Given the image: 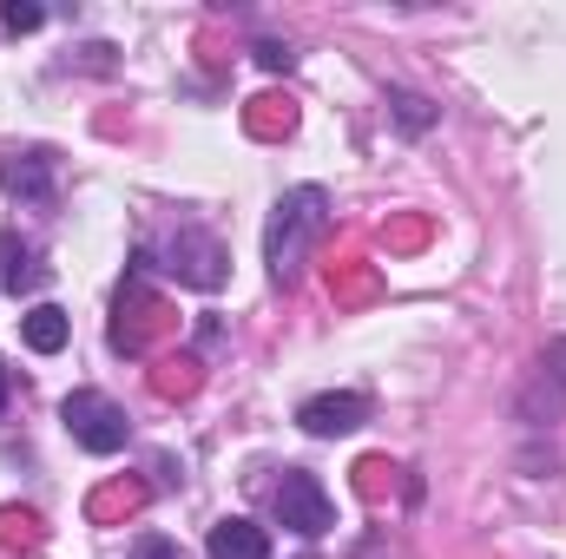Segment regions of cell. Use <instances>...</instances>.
I'll return each instance as SVG.
<instances>
[{
  "label": "cell",
  "mask_w": 566,
  "mask_h": 559,
  "mask_svg": "<svg viewBox=\"0 0 566 559\" xmlns=\"http://www.w3.org/2000/svg\"><path fill=\"white\" fill-rule=\"evenodd\" d=\"M566 409V336L560 342H547V356H541V376H534V389L521 395V421H554Z\"/></svg>",
  "instance_id": "6"
},
{
  "label": "cell",
  "mask_w": 566,
  "mask_h": 559,
  "mask_svg": "<svg viewBox=\"0 0 566 559\" xmlns=\"http://www.w3.org/2000/svg\"><path fill=\"white\" fill-rule=\"evenodd\" d=\"M0 409H7V369H0Z\"/></svg>",
  "instance_id": "14"
},
{
  "label": "cell",
  "mask_w": 566,
  "mask_h": 559,
  "mask_svg": "<svg viewBox=\"0 0 566 559\" xmlns=\"http://www.w3.org/2000/svg\"><path fill=\"white\" fill-rule=\"evenodd\" d=\"M60 421H66V434H73L86 454H119V447L133 441L126 409H119L113 395H99V389H73V395L60 402Z\"/></svg>",
  "instance_id": "2"
},
{
  "label": "cell",
  "mask_w": 566,
  "mask_h": 559,
  "mask_svg": "<svg viewBox=\"0 0 566 559\" xmlns=\"http://www.w3.org/2000/svg\"><path fill=\"white\" fill-rule=\"evenodd\" d=\"M40 20H46V13H40L33 0H7V7H0V27H7V33H33Z\"/></svg>",
  "instance_id": "11"
},
{
  "label": "cell",
  "mask_w": 566,
  "mask_h": 559,
  "mask_svg": "<svg viewBox=\"0 0 566 559\" xmlns=\"http://www.w3.org/2000/svg\"><path fill=\"white\" fill-rule=\"evenodd\" d=\"M277 520L296 534V540H323V534L336 527V507H329V494H323V481H316V474L283 467V481H277Z\"/></svg>",
  "instance_id": "3"
},
{
  "label": "cell",
  "mask_w": 566,
  "mask_h": 559,
  "mask_svg": "<svg viewBox=\"0 0 566 559\" xmlns=\"http://www.w3.org/2000/svg\"><path fill=\"white\" fill-rule=\"evenodd\" d=\"M133 559H178V547H171L165 534H145L139 547H133Z\"/></svg>",
  "instance_id": "13"
},
{
  "label": "cell",
  "mask_w": 566,
  "mask_h": 559,
  "mask_svg": "<svg viewBox=\"0 0 566 559\" xmlns=\"http://www.w3.org/2000/svg\"><path fill=\"white\" fill-rule=\"evenodd\" d=\"M205 553L211 559H271V534H264L258 520L231 514V520H218V527L205 534Z\"/></svg>",
  "instance_id": "8"
},
{
  "label": "cell",
  "mask_w": 566,
  "mask_h": 559,
  "mask_svg": "<svg viewBox=\"0 0 566 559\" xmlns=\"http://www.w3.org/2000/svg\"><path fill=\"white\" fill-rule=\"evenodd\" d=\"M323 231H329V191L323 184H296V191H283L277 204H271V224H264V264H271V283H290L303 277V264H310V251L323 244Z\"/></svg>",
  "instance_id": "1"
},
{
  "label": "cell",
  "mask_w": 566,
  "mask_h": 559,
  "mask_svg": "<svg viewBox=\"0 0 566 559\" xmlns=\"http://www.w3.org/2000/svg\"><path fill=\"white\" fill-rule=\"evenodd\" d=\"M303 434H316V441H336V434H356L363 421H369V395H356V389H336V395H310L303 409Z\"/></svg>",
  "instance_id": "4"
},
{
  "label": "cell",
  "mask_w": 566,
  "mask_h": 559,
  "mask_svg": "<svg viewBox=\"0 0 566 559\" xmlns=\"http://www.w3.org/2000/svg\"><path fill=\"white\" fill-rule=\"evenodd\" d=\"M389 113H396L402 133H428L434 126V99H422V93H389Z\"/></svg>",
  "instance_id": "10"
},
{
  "label": "cell",
  "mask_w": 566,
  "mask_h": 559,
  "mask_svg": "<svg viewBox=\"0 0 566 559\" xmlns=\"http://www.w3.org/2000/svg\"><path fill=\"white\" fill-rule=\"evenodd\" d=\"M20 336H27V349H33V356H60V349H66V336H73V323H66V309H60V303H33V309L20 316Z\"/></svg>",
  "instance_id": "9"
},
{
  "label": "cell",
  "mask_w": 566,
  "mask_h": 559,
  "mask_svg": "<svg viewBox=\"0 0 566 559\" xmlns=\"http://www.w3.org/2000/svg\"><path fill=\"white\" fill-rule=\"evenodd\" d=\"M290 60H296V53H290L283 40H258V66H264V73H290Z\"/></svg>",
  "instance_id": "12"
},
{
  "label": "cell",
  "mask_w": 566,
  "mask_h": 559,
  "mask_svg": "<svg viewBox=\"0 0 566 559\" xmlns=\"http://www.w3.org/2000/svg\"><path fill=\"white\" fill-rule=\"evenodd\" d=\"M0 184L20 204H53V151H7L0 158Z\"/></svg>",
  "instance_id": "7"
},
{
  "label": "cell",
  "mask_w": 566,
  "mask_h": 559,
  "mask_svg": "<svg viewBox=\"0 0 566 559\" xmlns=\"http://www.w3.org/2000/svg\"><path fill=\"white\" fill-rule=\"evenodd\" d=\"M165 271H171L178 283H191V289H218V283H224V244L205 238V231H178Z\"/></svg>",
  "instance_id": "5"
}]
</instances>
